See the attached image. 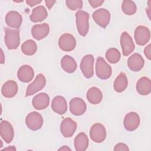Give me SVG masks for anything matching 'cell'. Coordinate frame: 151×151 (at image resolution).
Listing matches in <instances>:
<instances>
[{"mask_svg":"<svg viewBox=\"0 0 151 151\" xmlns=\"http://www.w3.org/2000/svg\"><path fill=\"white\" fill-rule=\"evenodd\" d=\"M76 17L78 32L80 35L85 37L89 29V14L84 11L79 10L76 12Z\"/></svg>","mask_w":151,"mask_h":151,"instance_id":"cell-1","label":"cell"},{"mask_svg":"<svg viewBox=\"0 0 151 151\" xmlns=\"http://www.w3.org/2000/svg\"><path fill=\"white\" fill-rule=\"evenodd\" d=\"M5 42L9 50L17 49L20 43V35L18 30L5 28Z\"/></svg>","mask_w":151,"mask_h":151,"instance_id":"cell-2","label":"cell"},{"mask_svg":"<svg viewBox=\"0 0 151 151\" xmlns=\"http://www.w3.org/2000/svg\"><path fill=\"white\" fill-rule=\"evenodd\" d=\"M96 76L101 80H106L110 77L112 73L111 66L107 64L103 57L97 58L96 63Z\"/></svg>","mask_w":151,"mask_h":151,"instance_id":"cell-3","label":"cell"},{"mask_svg":"<svg viewBox=\"0 0 151 151\" xmlns=\"http://www.w3.org/2000/svg\"><path fill=\"white\" fill-rule=\"evenodd\" d=\"M25 124L28 129L31 130H37L41 128L43 124L42 116L37 111L29 113L25 118Z\"/></svg>","mask_w":151,"mask_h":151,"instance_id":"cell-4","label":"cell"},{"mask_svg":"<svg viewBox=\"0 0 151 151\" xmlns=\"http://www.w3.org/2000/svg\"><path fill=\"white\" fill-rule=\"evenodd\" d=\"M94 57L91 54L86 55L81 61L80 67L84 76L87 78L92 77L94 74Z\"/></svg>","mask_w":151,"mask_h":151,"instance_id":"cell-5","label":"cell"},{"mask_svg":"<svg viewBox=\"0 0 151 151\" xmlns=\"http://www.w3.org/2000/svg\"><path fill=\"white\" fill-rule=\"evenodd\" d=\"M95 22L100 27L105 28L109 25L110 20V12L104 8H100L95 11L92 14Z\"/></svg>","mask_w":151,"mask_h":151,"instance_id":"cell-6","label":"cell"},{"mask_svg":"<svg viewBox=\"0 0 151 151\" xmlns=\"http://www.w3.org/2000/svg\"><path fill=\"white\" fill-rule=\"evenodd\" d=\"M89 134L91 139L96 143H101L106 137V129L99 123H95L91 127Z\"/></svg>","mask_w":151,"mask_h":151,"instance_id":"cell-7","label":"cell"},{"mask_svg":"<svg viewBox=\"0 0 151 151\" xmlns=\"http://www.w3.org/2000/svg\"><path fill=\"white\" fill-rule=\"evenodd\" d=\"M134 40L139 45L146 44L150 38V32L148 28L145 26L139 25L137 27L134 33Z\"/></svg>","mask_w":151,"mask_h":151,"instance_id":"cell-8","label":"cell"},{"mask_svg":"<svg viewBox=\"0 0 151 151\" xmlns=\"http://www.w3.org/2000/svg\"><path fill=\"white\" fill-rule=\"evenodd\" d=\"M46 79L42 74H38L34 81L27 87L25 96H30L42 90L45 86Z\"/></svg>","mask_w":151,"mask_h":151,"instance_id":"cell-9","label":"cell"},{"mask_svg":"<svg viewBox=\"0 0 151 151\" xmlns=\"http://www.w3.org/2000/svg\"><path fill=\"white\" fill-rule=\"evenodd\" d=\"M58 45L60 48L64 51H71L75 48L76 41L73 35L65 33L59 38Z\"/></svg>","mask_w":151,"mask_h":151,"instance_id":"cell-10","label":"cell"},{"mask_svg":"<svg viewBox=\"0 0 151 151\" xmlns=\"http://www.w3.org/2000/svg\"><path fill=\"white\" fill-rule=\"evenodd\" d=\"M77 129V123L70 117L64 119L60 124V132L64 137H71Z\"/></svg>","mask_w":151,"mask_h":151,"instance_id":"cell-11","label":"cell"},{"mask_svg":"<svg viewBox=\"0 0 151 151\" xmlns=\"http://www.w3.org/2000/svg\"><path fill=\"white\" fill-rule=\"evenodd\" d=\"M120 45L123 54L128 56L134 50V44L131 36L127 32H123L120 36Z\"/></svg>","mask_w":151,"mask_h":151,"instance_id":"cell-12","label":"cell"},{"mask_svg":"<svg viewBox=\"0 0 151 151\" xmlns=\"http://www.w3.org/2000/svg\"><path fill=\"white\" fill-rule=\"evenodd\" d=\"M86 109V104L81 98L74 97L70 101V111L73 115L81 116L85 113Z\"/></svg>","mask_w":151,"mask_h":151,"instance_id":"cell-13","label":"cell"},{"mask_svg":"<svg viewBox=\"0 0 151 151\" xmlns=\"http://www.w3.org/2000/svg\"><path fill=\"white\" fill-rule=\"evenodd\" d=\"M139 116L135 112L127 113L124 119L123 125L126 130L132 132L136 130L140 124Z\"/></svg>","mask_w":151,"mask_h":151,"instance_id":"cell-14","label":"cell"},{"mask_svg":"<svg viewBox=\"0 0 151 151\" xmlns=\"http://www.w3.org/2000/svg\"><path fill=\"white\" fill-rule=\"evenodd\" d=\"M0 134L2 139L6 143H11L14 138V131L12 124L6 120H3L0 124Z\"/></svg>","mask_w":151,"mask_h":151,"instance_id":"cell-15","label":"cell"},{"mask_svg":"<svg viewBox=\"0 0 151 151\" xmlns=\"http://www.w3.org/2000/svg\"><path fill=\"white\" fill-rule=\"evenodd\" d=\"M22 22L21 15L15 11L7 12L5 16V22L8 26L13 28H19Z\"/></svg>","mask_w":151,"mask_h":151,"instance_id":"cell-16","label":"cell"},{"mask_svg":"<svg viewBox=\"0 0 151 151\" xmlns=\"http://www.w3.org/2000/svg\"><path fill=\"white\" fill-rule=\"evenodd\" d=\"M50 32V27L47 23L34 25L31 29L33 38L37 40H41L46 37Z\"/></svg>","mask_w":151,"mask_h":151,"instance_id":"cell-17","label":"cell"},{"mask_svg":"<svg viewBox=\"0 0 151 151\" xmlns=\"http://www.w3.org/2000/svg\"><path fill=\"white\" fill-rule=\"evenodd\" d=\"M34 77V70L29 65H22L18 70L17 77L21 82L28 83L32 80Z\"/></svg>","mask_w":151,"mask_h":151,"instance_id":"cell-18","label":"cell"},{"mask_svg":"<svg viewBox=\"0 0 151 151\" xmlns=\"http://www.w3.org/2000/svg\"><path fill=\"white\" fill-rule=\"evenodd\" d=\"M145 61L142 55L138 53H134L127 60V65L133 71H139L144 66Z\"/></svg>","mask_w":151,"mask_h":151,"instance_id":"cell-19","label":"cell"},{"mask_svg":"<svg viewBox=\"0 0 151 151\" xmlns=\"http://www.w3.org/2000/svg\"><path fill=\"white\" fill-rule=\"evenodd\" d=\"M50 103V97L45 93H41L37 94L32 99V104L36 110H43L46 109Z\"/></svg>","mask_w":151,"mask_h":151,"instance_id":"cell-20","label":"cell"},{"mask_svg":"<svg viewBox=\"0 0 151 151\" xmlns=\"http://www.w3.org/2000/svg\"><path fill=\"white\" fill-rule=\"evenodd\" d=\"M51 108L56 113L58 114H64L67 110L66 100L63 96H55L52 100Z\"/></svg>","mask_w":151,"mask_h":151,"instance_id":"cell-21","label":"cell"},{"mask_svg":"<svg viewBox=\"0 0 151 151\" xmlns=\"http://www.w3.org/2000/svg\"><path fill=\"white\" fill-rule=\"evenodd\" d=\"M18 90V87L17 83L14 80H8L2 85L1 93L5 97L12 98L17 94Z\"/></svg>","mask_w":151,"mask_h":151,"instance_id":"cell-22","label":"cell"},{"mask_svg":"<svg viewBox=\"0 0 151 151\" xmlns=\"http://www.w3.org/2000/svg\"><path fill=\"white\" fill-rule=\"evenodd\" d=\"M47 16L48 12L46 8L42 5H39L32 9L29 18L33 22H39L44 20Z\"/></svg>","mask_w":151,"mask_h":151,"instance_id":"cell-23","label":"cell"},{"mask_svg":"<svg viewBox=\"0 0 151 151\" xmlns=\"http://www.w3.org/2000/svg\"><path fill=\"white\" fill-rule=\"evenodd\" d=\"M136 90L139 94L142 96L148 95L151 91V82L149 78L143 77L136 83Z\"/></svg>","mask_w":151,"mask_h":151,"instance_id":"cell-24","label":"cell"},{"mask_svg":"<svg viewBox=\"0 0 151 151\" xmlns=\"http://www.w3.org/2000/svg\"><path fill=\"white\" fill-rule=\"evenodd\" d=\"M87 99L89 103L97 104L101 102L103 99V94L101 90L96 87H91L87 92Z\"/></svg>","mask_w":151,"mask_h":151,"instance_id":"cell-25","label":"cell"},{"mask_svg":"<svg viewBox=\"0 0 151 151\" xmlns=\"http://www.w3.org/2000/svg\"><path fill=\"white\" fill-rule=\"evenodd\" d=\"M74 145L77 151L86 150L88 146V139L86 134L84 132L78 134L74 139Z\"/></svg>","mask_w":151,"mask_h":151,"instance_id":"cell-26","label":"cell"},{"mask_svg":"<svg viewBox=\"0 0 151 151\" xmlns=\"http://www.w3.org/2000/svg\"><path fill=\"white\" fill-rule=\"evenodd\" d=\"M61 66L65 72L73 73L77 68V63L72 57L65 55L61 60Z\"/></svg>","mask_w":151,"mask_h":151,"instance_id":"cell-27","label":"cell"},{"mask_svg":"<svg viewBox=\"0 0 151 151\" xmlns=\"http://www.w3.org/2000/svg\"><path fill=\"white\" fill-rule=\"evenodd\" d=\"M128 80L124 73H120L114 82V89L117 93L123 92L127 87Z\"/></svg>","mask_w":151,"mask_h":151,"instance_id":"cell-28","label":"cell"},{"mask_svg":"<svg viewBox=\"0 0 151 151\" xmlns=\"http://www.w3.org/2000/svg\"><path fill=\"white\" fill-rule=\"evenodd\" d=\"M37 50V46L34 41L28 40L25 41L21 45L22 52L27 55H34Z\"/></svg>","mask_w":151,"mask_h":151,"instance_id":"cell-29","label":"cell"},{"mask_svg":"<svg viewBox=\"0 0 151 151\" xmlns=\"http://www.w3.org/2000/svg\"><path fill=\"white\" fill-rule=\"evenodd\" d=\"M107 60L111 64L117 63L120 59L121 54L119 51L115 48H111L107 50L106 52Z\"/></svg>","mask_w":151,"mask_h":151,"instance_id":"cell-30","label":"cell"},{"mask_svg":"<svg viewBox=\"0 0 151 151\" xmlns=\"http://www.w3.org/2000/svg\"><path fill=\"white\" fill-rule=\"evenodd\" d=\"M122 11L127 15H132L136 13L137 6L135 3L132 1L124 0L122 4Z\"/></svg>","mask_w":151,"mask_h":151,"instance_id":"cell-31","label":"cell"},{"mask_svg":"<svg viewBox=\"0 0 151 151\" xmlns=\"http://www.w3.org/2000/svg\"><path fill=\"white\" fill-rule=\"evenodd\" d=\"M65 4L71 11L81 9L83 7V1L81 0H66Z\"/></svg>","mask_w":151,"mask_h":151,"instance_id":"cell-32","label":"cell"},{"mask_svg":"<svg viewBox=\"0 0 151 151\" xmlns=\"http://www.w3.org/2000/svg\"><path fill=\"white\" fill-rule=\"evenodd\" d=\"M88 2L93 8H96L101 6L104 2V0H89Z\"/></svg>","mask_w":151,"mask_h":151,"instance_id":"cell-33","label":"cell"},{"mask_svg":"<svg viewBox=\"0 0 151 151\" xmlns=\"http://www.w3.org/2000/svg\"><path fill=\"white\" fill-rule=\"evenodd\" d=\"M129 149L128 148L127 146L123 143H117L114 148V150L118 151V150H129Z\"/></svg>","mask_w":151,"mask_h":151,"instance_id":"cell-34","label":"cell"},{"mask_svg":"<svg viewBox=\"0 0 151 151\" xmlns=\"http://www.w3.org/2000/svg\"><path fill=\"white\" fill-rule=\"evenodd\" d=\"M150 44H149L147 46H146L144 49V54L145 56L147 58L148 60L151 59V50H150Z\"/></svg>","mask_w":151,"mask_h":151,"instance_id":"cell-35","label":"cell"},{"mask_svg":"<svg viewBox=\"0 0 151 151\" xmlns=\"http://www.w3.org/2000/svg\"><path fill=\"white\" fill-rule=\"evenodd\" d=\"M41 2L42 1H38V0H27L26 1V3L31 7L40 4Z\"/></svg>","mask_w":151,"mask_h":151,"instance_id":"cell-36","label":"cell"},{"mask_svg":"<svg viewBox=\"0 0 151 151\" xmlns=\"http://www.w3.org/2000/svg\"><path fill=\"white\" fill-rule=\"evenodd\" d=\"M55 1H47V0L45 1V5L49 9H50L52 8V6L55 4Z\"/></svg>","mask_w":151,"mask_h":151,"instance_id":"cell-37","label":"cell"},{"mask_svg":"<svg viewBox=\"0 0 151 151\" xmlns=\"http://www.w3.org/2000/svg\"><path fill=\"white\" fill-rule=\"evenodd\" d=\"M58 150H71V149L67 146H63V147L58 149Z\"/></svg>","mask_w":151,"mask_h":151,"instance_id":"cell-38","label":"cell"},{"mask_svg":"<svg viewBox=\"0 0 151 151\" xmlns=\"http://www.w3.org/2000/svg\"><path fill=\"white\" fill-rule=\"evenodd\" d=\"M1 64H4L5 62V59H4V52L2 50H1Z\"/></svg>","mask_w":151,"mask_h":151,"instance_id":"cell-39","label":"cell"},{"mask_svg":"<svg viewBox=\"0 0 151 151\" xmlns=\"http://www.w3.org/2000/svg\"><path fill=\"white\" fill-rule=\"evenodd\" d=\"M16 150V149L13 147V146H11L10 147H7V148H5V149H4L3 150Z\"/></svg>","mask_w":151,"mask_h":151,"instance_id":"cell-40","label":"cell"}]
</instances>
